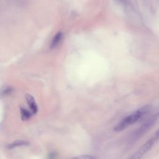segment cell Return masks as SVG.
Segmentation results:
<instances>
[{
    "mask_svg": "<svg viewBox=\"0 0 159 159\" xmlns=\"http://www.w3.org/2000/svg\"><path fill=\"white\" fill-rule=\"evenodd\" d=\"M148 107L145 106L142 108H140V109L136 111L135 112H133L130 115L127 116L114 127V130L117 132L122 131L124 129H126L127 127L136 122L143 116V114L147 113V112L148 111Z\"/></svg>",
    "mask_w": 159,
    "mask_h": 159,
    "instance_id": "1",
    "label": "cell"
},
{
    "mask_svg": "<svg viewBox=\"0 0 159 159\" xmlns=\"http://www.w3.org/2000/svg\"><path fill=\"white\" fill-rule=\"evenodd\" d=\"M158 132L156 134V135L151 139L150 140H149L148 141H147L141 148L140 149L137 151L135 153H134L133 155V156H132L130 157V158H133V159H138V158H140L143 157V155H145L153 146V145L154 144V143L155 142V141L158 139Z\"/></svg>",
    "mask_w": 159,
    "mask_h": 159,
    "instance_id": "2",
    "label": "cell"
},
{
    "mask_svg": "<svg viewBox=\"0 0 159 159\" xmlns=\"http://www.w3.org/2000/svg\"><path fill=\"white\" fill-rule=\"evenodd\" d=\"M26 100L29 104V106L32 111V114H35L37 112V106L36 104V102L35 101V99L30 94H27L26 96Z\"/></svg>",
    "mask_w": 159,
    "mask_h": 159,
    "instance_id": "3",
    "label": "cell"
},
{
    "mask_svg": "<svg viewBox=\"0 0 159 159\" xmlns=\"http://www.w3.org/2000/svg\"><path fill=\"white\" fill-rule=\"evenodd\" d=\"M63 34L61 32H58V33H57L55 34V35L54 36V37L52 39V43L50 44V48L51 49L55 48L58 45V43L60 42V41L61 40V39L63 38Z\"/></svg>",
    "mask_w": 159,
    "mask_h": 159,
    "instance_id": "4",
    "label": "cell"
},
{
    "mask_svg": "<svg viewBox=\"0 0 159 159\" xmlns=\"http://www.w3.org/2000/svg\"><path fill=\"white\" fill-rule=\"evenodd\" d=\"M20 112H21V117L22 120H27L32 116V113H30L29 111L23 108L20 109Z\"/></svg>",
    "mask_w": 159,
    "mask_h": 159,
    "instance_id": "5",
    "label": "cell"
},
{
    "mask_svg": "<svg viewBox=\"0 0 159 159\" xmlns=\"http://www.w3.org/2000/svg\"><path fill=\"white\" fill-rule=\"evenodd\" d=\"M28 145V142H25V141H16L11 144H10L9 145V148H13L16 147H19V146H22V145Z\"/></svg>",
    "mask_w": 159,
    "mask_h": 159,
    "instance_id": "6",
    "label": "cell"
},
{
    "mask_svg": "<svg viewBox=\"0 0 159 159\" xmlns=\"http://www.w3.org/2000/svg\"><path fill=\"white\" fill-rule=\"evenodd\" d=\"M94 157L90 156V155H81L80 157H75V158H78V159H90V158H94Z\"/></svg>",
    "mask_w": 159,
    "mask_h": 159,
    "instance_id": "7",
    "label": "cell"
},
{
    "mask_svg": "<svg viewBox=\"0 0 159 159\" xmlns=\"http://www.w3.org/2000/svg\"><path fill=\"white\" fill-rule=\"evenodd\" d=\"M117 3L122 5H125L127 3V0H115Z\"/></svg>",
    "mask_w": 159,
    "mask_h": 159,
    "instance_id": "8",
    "label": "cell"
},
{
    "mask_svg": "<svg viewBox=\"0 0 159 159\" xmlns=\"http://www.w3.org/2000/svg\"><path fill=\"white\" fill-rule=\"evenodd\" d=\"M55 154L56 153H50V155H49V158H55Z\"/></svg>",
    "mask_w": 159,
    "mask_h": 159,
    "instance_id": "9",
    "label": "cell"
}]
</instances>
